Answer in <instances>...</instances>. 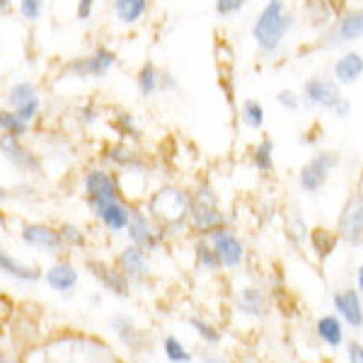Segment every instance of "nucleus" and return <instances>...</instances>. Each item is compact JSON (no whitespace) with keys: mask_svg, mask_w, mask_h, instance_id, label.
Masks as SVG:
<instances>
[{"mask_svg":"<svg viewBox=\"0 0 363 363\" xmlns=\"http://www.w3.org/2000/svg\"><path fill=\"white\" fill-rule=\"evenodd\" d=\"M291 29H294V15L286 8V0H267L252 25V39L262 54L274 56L279 54Z\"/></svg>","mask_w":363,"mask_h":363,"instance_id":"obj_1","label":"nucleus"},{"mask_svg":"<svg viewBox=\"0 0 363 363\" xmlns=\"http://www.w3.org/2000/svg\"><path fill=\"white\" fill-rule=\"evenodd\" d=\"M145 211L162 228H179L189 220L191 194L177 184H165L148 196Z\"/></svg>","mask_w":363,"mask_h":363,"instance_id":"obj_2","label":"nucleus"},{"mask_svg":"<svg viewBox=\"0 0 363 363\" xmlns=\"http://www.w3.org/2000/svg\"><path fill=\"white\" fill-rule=\"evenodd\" d=\"M189 223L201 235H213L216 230L225 228V216L218 208V196L208 184H199L191 194Z\"/></svg>","mask_w":363,"mask_h":363,"instance_id":"obj_3","label":"nucleus"},{"mask_svg":"<svg viewBox=\"0 0 363 363\" xmlns=\"http://www.w3.org/2000/svg\"><path fill=\"white\" fill-rule=\"evenodd\" d=\"M83 191L92 208L102 206L107 201H114V199H121L119 174H114L107 167H90L83 174Z\"/></svg>","mask_w":363,"mask_h":363,"instance_id":"obj_4","label":"nucleus"},{"mask_svg":"<svg viewBox=\"0 0 363 363\" xmlns=\"http://www.w3.org/2000/svg\"><path fill=\"white\" fill-rule=\"evenodd\" d=\"M116 66V54L109 46H95L87 56H78L70 58V61L63 66V73L70 75V78L78 80H87V78H104Z\"/></svg>","mask_w":363,"mask_h":363,"instance_id":"obj_5","label":"nucleus"},{"mask_svg":"<svg viewBox=\"0 0 363 363\" xmlns=\"http://www.w3.org/2000/svg\"><path fill=\"white\" fill-rule=\"evenodd\" d=\"M339 165V155L332 153V150H320L318 155H313L306 165L298 172V184H301L303 191L308 194H318L322 186L330 179V172Z\"/></svg>","mask_w":363,"mask_h":363,"instance_id":"obj_6","label":"nucleus"},{"mask_svg":"<svg viewBox=\"0 0 363 363\" xmlns=\"http://www.w3.org/2000/svg\"><path fill=\"white\" fill-rule=\"evenodd\" d=\"M5 99H8V107L20 114L25 121H29V124H34L39 119V114H42V90L32 80L15 83L8 90V97Z\"/></svg>","mask_w":363,"mask_h":363,"instance_id":"obj_7","label":"nucleus"},{"mask_svg":"<svg viewBox=\"0 0 363 363\" xmlns=\"http://www.w3.org/2000/svg\"><path fill=\"white\" fill-rule=\"evenodd\" d=\"M363 39V8L361 10H349L342 13L335 20V25L322 34V46L327 49H337L344 44H354Z\"/></svg>","mask_w":363,"mask_h":363,"instance_id":"obj_8","label":"nucleus"},{"mask_svg":"<svg viewBox=\"0 0 363 363\" xmlns=\"http://www.w3.org/2000/svg\"><path fill=\"white\" fill-rule=\"evenodd\" d=\"M0 155L10 162L20 172H42V160L34 153L32 148L22 140L20 136H8V133H0Z\"/></svg>","mask_w":363,"mask_h":363,"instance_id":"obj_9","label":"nucleus"},{"mask_svg":"<svg viewBox=\"0 0 363 363\" xmlns=\"http://www.w3.org/2000/svg\"><path fill=\"white\" fill-rule=\"evenodd\" d=\"M339 238H342L344 242L354 245V247H361L363 245V194L361 191L349 194L347 203H344L342 216H339Z\"/></svg>","mask_w":363,"mask_h":363,"instance_id":"obj_10","label":"nucleus"},{"mask_svg":"<svg viewBox=\"0 0 363 363\" xmlns=\"http://www.w3.org/2000/svg\"><path fill=\"white\" fill-rule=\"evenodd\" d=\"M301 99L306 107H320V109H335L337 102L342 99V87L335 83V78H315L306 80L301 90Z\"/></svg>","mask_w":363,"mask_h":363,"instance_id":"obj_11","label":"nucleus"},{"mask_svg":"<svg viewBox=\"0 0 363 363\" xmlns=\"http://www.w3.org/2000/svg\"><path fill=\"white\" fill-rule=\"evenodd\" d=\"M208 242L213 245L216 255L220 259V267H228V269H235L242 264L245 259V245L235 233L228 230V228H220L216 230L213 235H208Z\"/></svg>","mask_w":363,"mask_h":363,"instance_id":"obj_12","label":"nucleus"},{"mask_svg":"<svg viewBox=\"0 0 363 363\" xmlns=\"http://www.w3.org/2000/svg\"><path fill=\"white\" fill-rule=\"evenodd\" d=\"M22 240L29 245V247L34 250H44V252H51V255H56V252L63 250V238L61 233L56 230V228H49L44 223H29L22 228Z\"/></svg>","mask_w":363,"mask_h":363,"instance_id":"obj_13","label":"nucleus"},{"mask_svg":"<svg viewBox=\"0 0 363 363\" xmlns=\"http://www.w3.org/2000/svg\"><path fill=\"white\" fill-rule=\"evenodd\" d=\"M126 233L131 238V245H136L140 250H153L160 242V233L155 230L153 218L148 213H140L136 208L131 213V223H128Z\"/></svg>","mask_w":363,"mask_h":363,"instance_id":"obj_14","label":"nucleus"},{"mask_svg":"<svg viewBox=\"0 0 363 363\" xmlns=\"http://www.w3.org/2000/svg\"><path fill=\"white\" fill-rule=\"evenodd\" d=\"M92 211H95L99 223L112 233L126 230L128 223H131V213H133V208L128 206L124 199H114V201H107V203H102V206H97Z\"/></svg>","mask_w":363,"mask_h":363,"instance_id":"obj_15","label":"nucleus"},{"mask_svg":"<svg viewBox=\"0 0 363 363\" xmlns=\"http://www.w3.org/2000/svg\"><path fill=\"white\" fill-rule=\"evenodd\" d=\"M332 78L339 87L356 85L363 78V54L359 51H344L342 56L332 63Z\"/></svg>","mask_w":363,"mask_h":363,"instance_id":"obj_16","label":"nucleus"},{"mask_svg":"<svg viewBox=\"0 0 363 363\" xmlns=\"http://www.w3.org/2000/svg\"><path fill=\"white\" fill-rule=\"evenodd\" d=\"M303 10H306L308 25L315 29H330L339 17L337 15L339 10L335 8V0H306Z\"/></svg>","mask_w":363,"mask_h":363,"instance_id":"obj_17","label":"nucleus"},{"mask_svg":"<svg viewBox=\"0 0 363 363\" xmlns=\"http://www.w3.org/2000/svg\"><path fill=\"white\" fill-rule=\"evenodd\" d=\"M104 162L112 167H119V169H128V167H145V160L140 157V153L131 148V143H112L104 148Z\"/></svg>","mask_w":363,"mask_h":363,"instance_id":"obj_18","label":"nucleus"},{"mask_svg":"<svg viewBox=\"0 0 363 363\" xmlns=\"http://www.w3.org/2000/svg\"><path fill=\"white\" fill-rule=\"evenodd\" d=\"M335 306L349 327H363V306H361L359 291L354 289L339 291L335 296Z\"/></svg>","mask_w":363,"mask_h":363,"instance_id":"obj_19","label":"nucleus"},{"mask_svg":"<svg viewBox=\"0 0 363 363\" xmlns=\"http://www.w3.org/2000/svg\"><path fill=\"white\" fill-rule=\"evenodd\" d=\"M119 269L131 281L145 279L148 277V259H145V250L136 247V245H128V247H124L119 255Z\"/></svg>","mask_w":363,"mask_h":363,"instance_id":"obj_20","label":"nucleus"},{"mask_svg":"<svg viewBox=\"0 0 363 363\" xmlns=\"http://www.w3.org/2000/svg\"><path fill=\"white\" fill-rule=\"evenodd\" d=\"M112 10L119 25L133 27L148 15L150 0H112Z\"/></svg>","mask_w":363,"mask_h":363,"instance_id":"obj_21","label":"nucleus"},{"mask_svg":"<svg viewBox=\"0 0 363 363\" xmlns=\"http://www.w3.org/2000/svg\"><path fill=\"white\" fill-rule=\"evenodd\" d=\"M90 269H92V274L104 284V289L114 291V294H119V296L128 294V277L124 272H116V269L107 267V264H99V262L90 264Z\"/></svg>","mask_w":363,"mask_h":363,"instance_id":"obj_22","label":"nucleus"},{"mask_svg":"<svg viewBox=\"0 0 363 363\" xmlns=\"http://www.w3.org/2000/svg\"><path fill=\"white\" fill-rule=\"evenodd\" d=\"M160 70H157V66L153 61H145L143 66L138 68V73H136V87H138V92H140V97H145V99H150V97H155L157 92H160Z\"/></svg>","mask_w":363,"mask_h":363,"instance_id":"obj_23","label":"nucleus"},{"mask_svg":"<svg viewBox=\"0 0 363 363\" xmlns=\"http://www.w3.org/2000/svg\"><path fill=\"white\" fill-rule=\"evenodd\" d=\"M46 281H49V286L56 291H70L78 284V272H75V267L68 264V262H56V264L46 272Z\"/></svg>","mask_w":363,"mask_h":363,"instance_id":"obj_24","label":"nucleus"},{"mask_svg":"<svg viewBox=\"0 0 363 363\" xmlns=\"http://www.w3.org/2000/svg\"><path fill=\"white\" fill-rule=\"evenodd\" d=\"M250 160H252V165H255L257 172L272 174L274 172V140L269 136L259 138V143L252 148Z\"/></svg>","mask_w":363,"mask_h":363,"instance_id":"obj_25","label":"nucleus"},{"mask_svg":"<svg viewBox=\"0 0 363 363\" xmlns=\"http://www.w3.org/2000/svg\"><path fill=\"white\" fill-rule=\"evenodd\" d=\"M240 121H242L245 128L250 131H262L267 124V112L262 107V102L257 99H245L242 107H240Z\"/></svg>","mask_w":363,"mask_h":363,"instance_id":"obj_26","label":"nucleus"},{"mask_svg":"<svg viewBox=\"0 0 363 363\" xmlns=\"http://www.w3.org/2000/svg\"><path fill=\"white\" fill-rule=\"evenodd\" d=\"M32 131V124L22 119L20 114L13 112L10 107L0 109V133H8V136H20L25 138Z\"/></svg>","mask_w":363,"mask_h":363,"instance_id":"obj_27","label":"nucleus"},{"mask_svg":"<svg viewBox=\"0 0 363 363\" xmlns=\"http://www.w3.org/2000/svg\"><path fill=\"white\" fill-rule=\"evenodd\" d=\"M238 308L242 310L245 315H252V318H262L267 310V298L259 289H245L238 298Z\"/></svg>","mask_w":363,"mask_h":363,"instance_id":"obj_28","label":"nucleus"},{"mask_svg":"<svg viewBox=\"0 0 363 363\" xmlns=\"http://www.w3.org/2000/svg\"><path fill=\"white\" fill-rule=\"evenodd\" d=\"M0 272L10 274V277H15V279H22V281H34L39 277L37 269L17 262L15 257H10L5 250H0Z\"/></svg>","mask_w":363,"mask_h":363,"instance_id":"obj_29","label":"nucleus"},{"mask_svg":"<svg viewBox=\"0 0 363 363\" xmlns=\"http://www.w3.org/2000/svg\"><path fill=\"white\" fill-rule=\"evenodd\" d=\"M318 335L322 342L327 344V347H339V344L344 342V330H342V322L337 318H332V315H327V318H322L318 322Z\"/></svg>","mask_w":363,"mask_h":363,"instance_id":"obj_30","label":"nucleus"},{"mask_svg":"<svg viewBox=\"0 0 363 363\" xmlns=\"http://www.w3.org/2000/svg\"><path fill=\"white\" fill-rule=\"evenodd\" d=\"M114 131L124 138V143H128V140H140V126L136 124V116L128 112L114 116Z\"/></svg>","mask_w":363,"mask_h":363,"instance_id":"obj_31","label":"nucleus"},{"mask_svg":"<svg viewBox=\"0 0 363 363\" xmlns=\"http://www.w3.org/2000/svg\"><path fill=\"white\" fill-rule=\"evenodd\" d=\"M17 10H20L25 22H39L44 15V0H17Z\"/></svg>","mask_w":363,"mask_h":363,"instance_id":"obj_32","label":"nucleus"},{"mask_svg":"<svg viewBox=\"0 0 363 363\" xmlns=\"http://www.w3.org/2000/svg\"><path fill=\"white\" fill-rule=\"evenodd\" d=\"M196 259L203 269H218L220 267V259H218V255H216L213 245L206 242V240L196 245Z\"/></svg>","mask_w":363,"mask_h":363,"instance_id":"obj_33","label":"nucleus"},{"mask_svg":"<svg viewBox=\"0 0 363 363\" xmlns=\"http://www.w3.org/2000/svg\"><path fill=\"white\" fill-rule=\"evenodd\" d=\"M165 356L169 359V363H189L191 361V354L182 347V342L174 337L165 339Z\"/></svg>","mask_w":363,"mask_h":363,"instance_id":"obj_34","label":"nucleus"},{"mask_svg":"<svg viewBox=\"0 0 363 363\" xmlns=\"http://www.w3.org/2000/svg\"><path fill=\"white\" fill-rule=\"evenodd\" d=\"M250 5V0H216L213 8L218 17H235Z\"/></svg>","mask_w":363,"mask_h":363,"instance_id":"obj_35","label":"nucleus"},{"mask_svg":"<svg viewBox=\"0 0 363 363\" xmlns=\"http://www.w3.org/2000/svg\"><path fill=\"white\" fill-rule=\"evenodd\" d=\"M58 233H61V238H63V242H66V245H73V247H85V233L80 230L78 225L63 223L61 228H58Z\"/></svg>","mask_w":363,"mask_h":363,"instance_id":"obj_36","label":"nucleus"},{"mask_svg":"<svg viewBox=\"0 0 363 363\" xmlns=\"http://www.w3.org/2000/svg\"><path fill=\"white\" fill-rule=\"evenodd\" d=\"M277 102L284 109H289V112H298V109L303 107L301 95H298V92H294V90H281L279 95H277Z\"/></svg>","mask_w":363,"mask_h":363,"instance_id":"obj_37","label":"nucleus"},{"mask_svg":"<svg viewBox=\"0 0 363 363\" xmlns=\"http://www.w3.org/2000/svg\"><path fill=\"white\" fill-rule=\"evenodd\" d=\"M191 327H194V330H196L203 339H208L211 344H216V342L220 339V337H218V332H216L213 327L208 325V322H203V320H199V318H191Z\"/></svg>","mask_w":363,"mask_h":363,"instance_id":"obj_38","label":"nucleus"},{"mask_svg":"<svg viewBox=\"0 0 363 363\" xmlns=\"http://www.w3.org/2000/svg\"><path fill=\"white\" fill-rule=\"evenodd\" d=\"M95 5H97V0H78V3H75V17H78L80 22H87L92 17V13H95Z\"/></svg>","mask_w":363,"mask_h":363,"instance_id":"obj_39","label":"nucleus"},{"mask_svg":"<svg viewBox=\"0 0 363 363\" xmlns=\"http://www.w3.org/2000/svg\"><path fill=\"white\" fill-rule=\"evenodd\" d=\"M332 114H335L337 119H347V116L351 114V102H349L347 97H342V99L337 102V107L332 109Z\"/></svg>","mask_w":363,"mask_h":363,"instance_id":"obj_40","label":"nucleus"},{"mask_svg":"<svg viewBox=\"0 0 363 363\" xmlns=\"http://www.w3.org/2000/svg\"><path fill=\"white\" fill-rule=\"evenodd\" d=\"M80 121H83L85 126H90V124H95L97 121V109L92 107V104H87V107L80 112Z\"/></svg>","mask_w":363,"mask_h":363,"instance_id":"obj_41","label":"nucleus"},{"mask_svg":"<svg viewBox=\"0 0 363 363\" xmlns=\"http://www.w3.org/2000/svg\"><path fill=\"white\" fill-rule=\"evenodd\" d=\"M291 230H294V238L298 240V242H303V240L308 238V228L303 225V220H301V218H296V220H294V225H291Z\"/></svg>","mask_w":363,"mask_h":363,"instance_id":"obj_42","label":"nucleus"},{"mask_svg":"<svg viewBox=\"0 0 363 363\" xmlns=\"http://www.w3.org/2000/svg\"><path fill=\"white\" fill-rule=\"evenodd\" d=\"M349 363H363V347L361 344H349Z\"/></svg>","mask_w":363,"mask_h":363,"instance_id":"obj_43","label":"nucleus"},{"mask_svg":"<svg viewBox=\"0 0 363 363\" xmlns=\"http://www.w3.org/2000/svg\"><path fill=\"white\" fill-rule=\"evenodd\" d=\"M160 90H177V80H174V75H169V73L160 75Z\"/></svg>","mask_w":363,"mask_h":363,"instance_id":"obj_44","label":"nucleus"},{"mask_svg":"<svg viewBox=\"0 0 363 363\" xmlns=\"http://www.w3.org/2000/svg\"><path fill=\"white\" fill-rule=\"evenodd\" d=\"M203 363H225V361L218 359V356H203Z\"/></svg>","mask_w":363,"mask_h":363,"instance_id":"obj_45","label":"nucleus"},{"mask_svg":"<svg viewBox=\"0 0 363 363\" xmlns=\"http://www.w3.org/2000/svg\"><path fill=\"white\" fill-rule=\"evenodd\" d=\"M10 5H13V0H0V15H3L5 10L10 8Z\"/></svg>","mask_w":363,"mask_h":363,"instance_id":"obj_46","label":"nucleus"},{"mask_svg":"<svg viewBox=\"0 0 363 363\" xmlns=\"http://www.w3.org/2000/svg\"><path fill=\"white\" fill-rule=\"evenodd\" d=\"M356 281H359V291H363V264L359 267V274H356Z\"/></svg>","mask_w":363,"mask_h":363,"instance_id":"obj_47","label":"nucleus"},{"mask_svg":"<svg viewBox=\"0 0 363 363\" xmlns=\"http://www.w3.org/2000/svg\"><path fill=\"white\" fill-rule=\"evenodd\" d=\"M0 363H5V359H3V356H0Z\"/></svg>","mask_w":363,"mask_h":363,"instance_id":"obj_48","label":"nucleus"}]
</instances>
